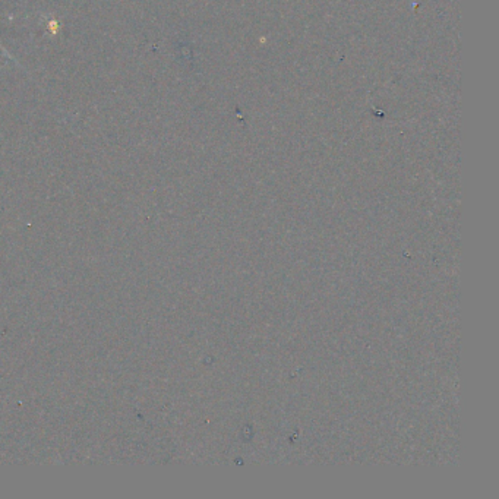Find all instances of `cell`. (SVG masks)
I'll return each instance as SVG.
<instances>
[{"label": "cell", "instance_id": "cell-1", "mask_svg": "<svg viewBox=\"0 0 499 499\" xmlns=\"http://www.w3.org/2000/svg\"><path fill=\"white\" fill-rule=\"evenodd\" d=\"M0 49H2V50H4V51H5V54H6V56H9V58H11V54H9V53H8V51H6V50H5V49H4V46H2V43H0Z\"/></svg>", "mask_w": 499, "mask_h": 499}]
</instances>
